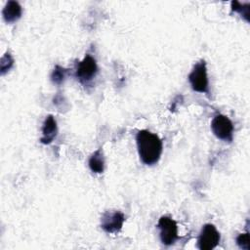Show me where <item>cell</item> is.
I'll use <instances>...</instances> for the list:
<instances>
[{"label": "cell", "mask_w": 250, "mask_h": 250, "mask_svg": "<svg viewBox=\"0 0 250 250\" xmlns=\"http://www.w3.org/2000/svg\"><path fill=\"white\" fill-rule=\"evenodd\" d=\"M136 143L140 159L146 165L151 166L158 162L162 153V141L147 130H141L136 135Z\"/></svg>", "instance_id": "obj_1"}, {"label": "cell", "mask_w": 250, "mask_h": 250, "mask_svg": "<svg viewBox=\"0 0 250 250\" xmlns=\"http://www.w3.org/2000/svg\"><path fill=\"white\" fill-rule=\"evenodd\" d=\"M188 81L191 88L199 93H209V81L207 75V67L204 60L196 62L190 73L188 74Z\"/></svg>", "instance_id": "obj_2"}, {"label": "cell", "mask_w": 250, "mask_h": 250, "mask_svg": "<svg viewBox=\"0 0 250 250\" xmlns=\"http://www.w3.org/2000/svg\"><path fill=\"white\" fill-rule=\"evenodd\" d=\"M233 124L226 115L218 114L211 122V130L213 134L224 142H232L233 139Z\"/></svg>", "instance_id": "obj_3"}, {"label": "cell", "mask_w": 250, "mask_h": 250, "mask_svg": "<svg viewBox=\"0 0 250 250\" xmlns=\"http://www.w3.org/2000/svg\"><path fill=\"white\" fill-rule=\"evenodd\" d=\"M157 228L159 229L160 240L164 245H172L178 239V226L172 218L168 216L160 217Z\"/></svg>", "instance_id": "obj_4"}, {"label": "cell", "mask_w": 250, "mask_h": 250, "mask_svg": "<svg viewBox=\"0 0 250 250\" xmlns=\"http://www.w3.org/2000/svg\"><path fill=\"white\" fill-rule=\"evenodd\" d=\"M221 236L216 227L212 224H205L197 239V247L201 250L214 249L220 242Z\"/></svg>", "instance_id": "obj_5"}, {"label": "cell", "mask_w": 250, "mask_h": 250, "mask_svg": "<svg viewBox=\"0 0 250 250\" xmlns=\"http://www.w3.org/2000/svg\"><path fill=\"white\" fill-rule=\"evenodd\" d=\"M97 73L98 65L96 60L91 55H86L77 64L75 76L81 83H88L96 76Z\"/></svg>", "instance_id": "obj_6"}, {"label": "cell", "mask_w": 250, "mask_h": 250, "mask_svg": "<svg viewBox=\"0 0 250 250\" xmlns=\"http://www.w3.org/2000/svg\"><path fill=\"white\" fill-rule=\"evenodd\" d=\"M125 216L120 211H105L101 218V228L108 233L118 232L124 224Z\"/></svg>", "instance_id": "obj_7"}, {"label": "cell", "mask_w": 250, "mask_h": 250, "mask_svg": "<svg viewBox=\"0 0 250 250\" xmlns=\"http://www.w3.org/2000/svg\"><path fill=\"white\" fill-rule=\"evenodd\" d=\"M58 133L57 121L53 115H48L42 126V137L40 142L44 145H48L52 143V141L56 138Z\"/></svg>", "instance_id": "obj_8"}, {"label": "cell", "mask_w": 250, "mask_h": 250, "mask_svg": "<svg viewBox=\"0 0 250 250\" xmlns=\"http://www.w3.org/2000/svg\"><path fill=\"white\" fill-rule=\"evenodd\" d=\"M22 14L21 6L17 1H8L2 11L3 19L8 23L18 21Z\"/></svg>", "instance_id": "obj_9"}, {"label": "cell", "mask_w": 250, "mask_h": 250, "mask_svg": "<svg viewBox=\"0 0 250 250\" xmlns=\"http://www.w3.org/2000/svg\"><path fill=\"white\" fill-rule=\"evenodd\" d=\"M88 164H89L90 169L94 173L101 174V173L104 172V154H103V151H102L101 148L97 149L90 156Z\"/></svg>", "instance_id": "obj_10"}, {"label": "cell", "mask_w": 250, "mask_h": 250, "mask_svg": "<svg viewBox=\"0 0 250 250\" xmlns=\"http://www.w3.org/2000/svg\"><path fill=\"white\" fill-rule=\"evenodd\" d=\"M66 75V69L61 65H56L51 74V80L54 84L60 85L63 82Z\"/></svg>", "instance_id": "obj_11"}, {"label": "cell", "mask_w": 250, "mask_h": 250, "mask_svg": "<svg viewBox=\"0 0 250 250\" xmlns=\"http://www.w3.org/2000/svg\"><path fill=\"white\" fill-rule=\"evenodd\" d=\"M231 10L237 12L243 17L247 21H249V4H241L237 1L231 2Z\"/></svg>", "instance_id": "obj_12"}, {"label": "cell", "mask_w": 250, "mask_h": 250, "mask_svg": "<svg viewBox=\"0 0 250 250\" xmlns=\"http://www.w3.org/2000/svg\"><path fill=\"white\" fill-rule=\"evenodd\" d=\"M13 64H14V60L12 56L9 53L5 54L4 57L1 59V62H0L1 74H4L6 71H9L13 66Z\"/></svg>", "instance_id": "obj_13"}, {"label": "cell", "mask_w": 250, "mask_h": 250, "mask_svg": "<svg viewBox=\"0 0 250 250\" xmlns=\"http://www.w3.org/2000/svg\"><path fill=\"white\" fill-rule=\"evenodd\" d=\"M236 243L241 249L249 250L250 249V237H249V232H244L240 233L236 237Z\"/></svg>", "instance_id": "obj_14"}]
</instances>
